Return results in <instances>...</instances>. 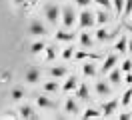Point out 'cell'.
I'll use <instances>...</instances> for the list:
<instances>
[{
    "label": "cell",
    "mask_w": 132,
    "mask_h": 120,
    "mask_svg": "<svg viewBox=\"0 0 132 120\" xmlns=\"http://www.w3.org/2000/svg\"><path fill=\"white\" fill-rule=\"evenodd\" d=\"M44 14H46V20H48L50 24H56V20L62 16V10H60L56 4H52V2H50V4L44 6Z\"/></svg>",
    "instance_id": "6da1fadb"
},
{
    "label": "cell",
    "mask_w": 132,
    "mask_h": 120,
    "mask_svg": "<svg viewBox=\"0 0 132 120\" xmlns=\"http://www.w3.org/2000/svg\"><path fill=\"white\" fill-rule=\"evenodd\" d=\"M94 22H96V16L92 14V12H88V10L80 12V16H78V24H80V28H90Z\"/></svg>",
    "instance_id": "7a4b0ae2"
},
{
    "label": "cell",
    "mask_w": 132,
    "mask_h": 120,
    "mask_svg": "<svg viewBox=\"0 0 132 120\" xmlns=\"http://www.w3.org/2000/svg\"><path fill=\"white\" fill-rule=\"evenodd\" d=\"M28 32L32 34V36H36V38H40V36H46V28H44V24L40 22V20H32L30 22V26H28Z\"/></svg>",
    "instance_id": "3957f363"
},
{
    "label": "cell",
    "mask_w": 132,
    "mask_h": 120,
    "mask_svg": "<svg viewBox=\"0 0 132 120\" xmlns=\"http://www.w3.org/2000/svg\"><path fill=\"white\" fill-rule=\"evenodd\" d=\"M76 22V14L72 12V8H62V24L66 28H72Z\"/></svg>",
    "instance_id": "277c9868"
},
{
    "label": "cell",
    "mask_w": 132,
    "mask_h": 120,
    "mask_svg": "<svg viewBox=\"0 0 132 120\" xmlns=\"http://www.w3.org/2000/svg\"><path fill=\"white\" fill-rule=\"evenodd\" d=\"M24 80L28 82V84H36V82L40 80V68H36V66H30V68L24 72Z\"/></svg>",
    "instance_id": "5b68a950"
},
{
    "label": "cell",
    "mask_w": 132,
    "mask_h": 120,
    "mask_svg": "<svg viewBox=\"0 0 132 120\" xmlns=\"http://www.w3.org/2000/svg\"><path fill=\"white\" fill-rule=\"evenodd\" d=\"M18 118H26V120H34L38 118V114L34 112L32 106H28V104H24L22 108H20V112H18Z\"/></svg>",
    "instance_id": "8992f818"
},
{
    "label": "cell",
    "mask_w": 132,
    "mask_h": 120,
    "mask_svg": "<svg viewBox=\"0 0 132 120\" xmlns=\"http://www.w3.org/2000/svg\"><path fill=\"white\" fill-rule=\"evenodd\" d=\"M116 62H118V56H116V54H110V56L106 58V60L102 62V68H100V72H102V74L110 72V70H112V68L116 66Z\"/></svg>",
    "instance_id": "52a82bcc"
},
{
    "label": "cell",
    "mask_w": 132,
    "mask_h": 120,
    "mask_svg": "<svg viewBox=\"0 0 132 120\" xmlns=\"http://www.w3.org/2000/svg\"><path fill=\"white\" fill-rule=\"evenodd\" d=\"M36 104H38L40 108H46V110H52V108H56V102H52L48 96H44V94L36 98Z\"/></svg>",
    "instance_id": "ba28073f"
},
{
    "label": "cell",
    "mask_w": 132,
    "mask_h": 120,
    "mask_svg": "<svg viewBox=\"0 0 132 120\" xmlns=\"http://www.w3.org/2000/svg\"><path fill=\"white\" fill-rule=\"evenodd\" d=\"M116 108H118V100H110V102L102 104V114H104V116H110Z\"/></svg>",
    "instance_id": "9c48e42d"
},
{
    "label": "cell",
    "mask_w": 132,
    "mask_h": 120,
    "mask_svg": "<svg viewBox=\"0 0 132 120\" xmlns=\"http://www.w3.org/2000/svg\"><path fill=\"white\" fill-rule=\"evenodd\" d=\"M56 40H60V42H72V40H74V32L58 30L56 32Z\"/></svg>",
    "instance_id": "30bf717a"
},
{
    "label": "cell",
    "mask_w": 132,
    "mask_h": 120,
    "mask_svg": "<svg viewBox=\"0 0 132 120\" xmlns=\"http://www.w3.org/2000/svg\"><path fill=\"white\" fill-rule=\"evenodd\" d=\"M74 88H78V78L70 76V78L64 80V86H62V90H64V92H70V90H74Z\"/></svg>",
    "instance_id": "8fae6325"
},
{
    "label": "cell",
    "mask_w": 132,
    "mask_h": 120,
    "mask_svg": "<svg viewBox=\"0 0 132 120\" xmlns=\"http://www.w3.org/2000/svg\"><path fill=\"white\" fill-rule=\"evenodd\" d=\"M44 50H46V44H44L42 40H34L32 44H30V52H32V54H40Z\"/></svg>",
    "instance_id": "7c38bea8"
},
{
    "label": "cell",
    "mask_w": 132,
    "mask_h": 120,
    "mask_svg": "<svg viewBox=\"0 0 132 120\" xmlns=\"http://www.w3.org/2000/svg\"><path fill=\"white\" fill-rule=\"evenodd\" d=\"M64 110L68 112V114H76V112H78V104H76L72 98H68L64 102Z\"/></svg>",
    "instance_id": "4fadbf2b"
},
{
    "label": "cell",
    "mask_w": 132,
    "mask_h": 120,
    "mask_svg": "<svg viewBox=\"0 0 132 120\" xmlns=\"http://www.w3.org/2000/svg\"><path fill=\"white\" fill-rule=\"evenodd\" d=\"M50 76H52V78H64L66 76V68L64 66H54V68L50 70Z\"/></svg>",
    "instance_id": "5bb4252c"
},
{
    "label": "cell",
    "mask_w": 132,
    "mask_h": 120,
    "mask_svg": "<svg viewBox=\"0 0 132 120\" xmlns=\"http://www.w3.org/2000/svg\"><path fill=\"white\" fill-rule=\"evenodd\" d=\"M122 80V68H114L110 72V84H118Z\"/></svg>",
    "instance_id": "9a60e30c"
},
{
    "label": "cell",
    "mask_w": 132,
    "mask_h": 120,
    "mask_svg": "<svg viewBox=\"0 0 132 120\" xmlns=\"http://www.w3.org/2000/svg\"><path fill=\"white\" fill-rule=\"evenodd\" d=\"M82 72L86 74V76H90V78H92V76H96V66H94V62H86L82 66Z\"/></svg>",
    "instance_id": "2e32d148"
},
{
    "label": "cell",
    "mask_w": 132,
    "mask_h": 120,
    "mask_svg": "<svg viewBox=\"0 0 132 120\" xmlns=\"http://www.w3.org/2000/svg\"><path fill=\"white\" fill-rule=\"evenodd\" d=\"M96 92H98L100 96H108L110 94V86L104 84V82H96Z\"/></svg>",
    "instance_id": "e0dca14e"
},
{
    "label": "cell",
    "mask_w": 132,
    "mask_h": 120,
    "mask_svg": "<svg viewBox=\"0 0 132 120\" xmlns=\"http://www.w3.org/2000/svg\"><path fill=\"white\" fill-rule=\"evenodd\" d=\"M116 50H118V52H126V50H128V40L124 38V36H120V38H118V42H116Z\"/></svg>",
    "instance_id": "ac0fdd59"
},
{
    "label": "cell",
    "mask_w": 132,
    "mask_h": 120,
    "mask_svg": "<svg viewBox=\"0 0 132 120\" xmlns=\"http://www.w3.org/2000/svg\"><path fill=\"white\" fill-rule=\"evenodd\" d=\"M76 96H78L80 100H86V98H88V86H86V84H80L78 90H76Z\"/></svg>",
    "instance_id": "d6986e66"
},
{
    "label": "cell",
    "mask_w": 132,
    "mask_h": 120,
    "mask_svg": "<svg viewBox=\"0 0 132 120\" xmlns=\"http://www.w3.org/2000/svg\"><path fill=\"white\" fill-rule=\"evenodd\" d=\"M96 36H98V40H110V38H114V36H116V32L110 34V32H106L104 28H102V30H96Z\"/></svg>",
    "instance_id": "ffe728a7"
},
{
    "label": "cell",
    "mask_w": 132,
    "mask_h": 120,
    "mask_svg": "<svg viewBox=\"0 0 132 120\" xmlns=\"http://www.w3.org/2000/svg\"><path fill=\"white\" fill-rule=\"evenodd\" d=\"M80 46H82V48H90V46H92V38L86 34V32H82V34H80Z\"/></svg>",
    "instance_id": "44dd1931"
},
{
    "label": "cell",
    "mask_w": 132,
    "mask_h": 120,
    "mask_svg": "<svg viewBox=\"0 0 132 120\" xmlns=\"http://www.w3.org/2000/svg\"><path fill=\"white\" fill-rule=\"evenodd\" d=\"M44 90H46V92H56V90H58L56 78H54V80H48V82H44Z\"/></svg>",
    "instance_id": "7402d4cb"
},
{
    "label": "cell",
    "mask_w": 132,
    "mask_h": 120,
    "mask_svg": "<svg viewBox=\"0 0 132 120\" xmlns=\"http://www.w3.org/2000/svg\"><path fill=\"white\" fill-rule=\"evenodd\" d=\"M130 100H132V86L122 94V100H120V104H122V106H128V104H130Z\"/></svg>",
    "instance_id": "603a6c76"
},
{
    "label": "cell",
    "mask_w": 132,
    "mask_h": 120,
    "mask_svg": "<svg viewBox=\"0 0 132 120\" xmlns=\"http://www.w3.org/2000/svg\"><path fill=\"white\" fill-rule=\"evenodd\" d=\"M100 114H102V112H98V110H92V108H88V110H86V112L82 114V118H86V120H88V118H100Z\"/></svg>",
    "instance_id": "cb8c5ba5"
},
{
    "label": "cell",
    "mask_w": 132,
    "mask_h": 120,
    "mask_svg": "<svg viewBox=\"0 0 132 120\" xmlns=\"http://www.w3.org/2000/svg\"><path fill=\"white\" fill-rule=\"evenodd\" d=\"M96 22L98 24H106L108 22V14L106 12H98V14H96Z\"/></svg>",
    "instance_id": "d4e9b609"
},
{
    "label": "cell",
    "mask_w": 132,
    "mask_h": 120,
    "mask_svg": "<svg viewBox=\"0 0 132 120\" xmlns=\"http://www.w3.org/2000/svg\"><path fill=\"white\" fill-rule=\"evenodd\" d=\"M72 56H74V48H72V46H66L64 52H62V58H66V60H68V58H72Z\"/></svg>",
    "instance_id": "484cf974"
},
{
    "label": "cell",
    "mask_w": 132,
    "mask_h": 120,
    "mask_svg": "<svg viewBox=\"0 0 132 120\" xmlns=\"http://www.w3.org/2000/svg\"><path fill=\"white\" fill-rule=\"evenodd\" d=\"M124 2H126V0H114V8H116L118 14H122V12H124Z\"/></svg>",
    "instance_id": "4316f807"
},
{
    "label": "cell",
    "mask_w": 132,
    "mask_h": 120,
    "mask_svg": "<svg viewBox=\"0 0 132 120\" xmlns=\"http://www.w3.org/2000/svg\"><path fill=\"white\" fill-rule=\"evenodd\" d=\"M10 96H12V98H14V100H20V98H22V96H24V92H22V90H20V88H14V90H12V92H10Z\"/></svg>",
    "instance_id": "83f0119b"
},
{
    "label": "cell",
    "mask_w": 132,
    "mask_h": 120,
    "mask_svg": "<svg viewBox=\"0 0 132 120\" xmlns=\"http://www.w3.org/2000/svg\"><path fill=\"white\" fill-rule=\"evenodd\" d=\"M132 14V0H126L124 2V16H130Z\"/></svg>",
    "instance_id": "f1b7e54d"
},
{
    "label": "cell",
    "mask_w": 132,
    "mask_h": 120,
    "mask_svg": "<svg viewBox=\"0 0 132 120\" xmlns=\"http://www.w3.org/2000/svg\"><path fill=\"white\" fill-rule=\"evenodd\" d=\"M120 68H122V72H130L132 70V60H124Z\"/></svg>",
    "instance_id": "f546056e"
},
{
    "label": "cell",
    "mask_w": 132,
    "mask_h": 120,
    "mask_svg": "<svg viewBox=\"0 0 132 120\" xmlns=\"http://www.w3.org/2000/svg\"><path fill=\"white\" fill-rule=\"evenodd\" d=\"M54 56H56V52H54V48H52V46H46V58H48V60H52Z\"/></svg>",
    "instance_id": "4dcf8cb0"
},
{
    "label": "cell",
    "mask_w": 132,
    "mask_h": 120,
    "mask_svg": "<svg viewBox=\"0 0 132 120\" xmlns=\"http://www.w3.org/2000/svg\"><path fill=\"white\" fill-rule=\"evenodd\" d=\"M76 58H98L96 54H90V52H78Z\"/></svg>",
    "instance_id": "1f68e13d"
},
{
    "label": "cell",
    "mask_w": 132,
    "mask_h": 120,
    "mask_svg": "<svg viewBox=\"0 0 132 120\" xmlns=\"http://www.w3.org/2000/svg\"><path fill=\"white\" fill-rule=\"evenodd\" d=\"M74 2L78 4V6H84V8H86V6H90V2H92V0H74Z\"/></svg>",
    "instance_id": "d6a6232c"
},
{
    "label": "cell",
    "mask_w": 132,
    "mask_h": 120,
    "mask_svg": "<svg viewBox=\"0 0 132 120\" xmlns=\"http://www.w3.org/2000/svg\"><path fill=\"white\" fill-rule=\"evenodd\" d=\"M96 4H100V6H104V8H108L110 6V0H94Z\"/></svg>",
    "instance_id": "836d02e7"
},
{
    "label": "cell",
    "mask_w": 132,
    "mask_h": 120,
    "mask_svg": "<svg viewBox=\"0 0 132 120\" xmlns=\"http://www.w3.org/2000/svg\"><path fill=\"white\" fill-rule=\"evenodd\" d=\"M128 118H132V114H120V120H128Z\"/></svg>",
    "instance_id": "e575fe53"
},
{
    "label": "cell",
    "mask_w": 132,
    "mask_h": 120,
    "mask_svg": "<svg viewBox=\"0 0 132 120\" xmlns=\"http://www.w3.org/2000/svg\"><path fill=\"white\" fill-rule=\"evenodd\" d=\"M126 82H128V84H132V74H128V76H126Z\"/></svg>",
    "instance_id": "d590c367"
},
{
    "label": "cell",
    "mask_w": 132,
    "mask_h": 120,
    "mask_svg": "<svg viewBox=\"0 0 132 120\" xmlns=\"http://www.w3.org/2000/svg\"><path fill=\"white\" fill-rule=\"evenodd\" d=\"M14 2H16V4H24L26 0H14Z\"/></svg>",
    "instance_id": "8d00e7d4"
},
{
    "label": "cell",
    "mask_w": 132,
    "mask_h": 120,
    "mask_svg": "<svg viewBox=\"0 0 132 120\" xmlns=\"http://www.w3.org/2000/svg\"><path fill=\"white\" fill-rule=\"evenodd\" d=\"M128 50H130V52H132V40H130V42H128Z\"/></svg>",
    "instance_id": "74e56055"
},
{
    "label": "cell",
    "mask_w": 132,
    "mask_h": 120,
    "mask_svg": "<svg viewBox=\"0 0 132 120\" xmlns=\"http://www.w3.org/2000/svg\"><path fill=\"white\" fill-rule=\"evenodd\" d=\"M126 28H128V30H130V32H132V26H126Z\"/></svg>",
    "instance_id": "f35d334b"
},
{
    "label": "cell",
    "mask_w": 132,
    "mask_h": 120,
    "mask_svg": "<svg viewBox=\"0 0 132 120\" xmlns=\"http://www.w3.org/2000/svg\"><path fill=\"white\" fill-rule=\"evenodd\" d=\"M130 16H132V14H130Z\"/></svg>",
    "instance_id": "ab89813d"
}]
</instances>
